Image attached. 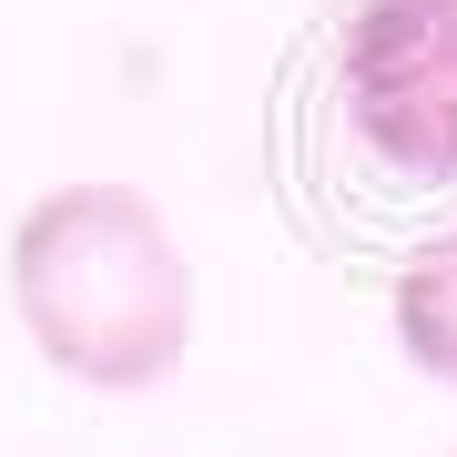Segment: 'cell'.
Instances as JSON below:
<instances>
[{
    "mask_svg": "<svg viewBox=\"0 0 457 457\" xmlns=\"http://www.w3.org/2000/svg\"><path fill=\"white\" fill-rule=\"evenodd\" d=\"M21 336L41 366H62L92 396H143L183 376L194 356V254L173 245L163 204L132 183H51L21 204L11 245H0Z\"/></svg>",
    "mask_w": 457,
    "mask_h": 457,
    "instance_id": "obj_1",
    "label": "cell"
},
{
    "mask_svg": "<svg viewBox=\"0 0 457 457\" xmlns=\"http://www.w3.org/2000/svg\"><path fill=\"white\" fill-rule=\"evenodd\" d=\"M336 92L376 163L457 183V0H345Z\"/></svg>",
    "mask_w": 457,
    "mask_h": 457,
    "instance_id": "obj_2",
    "label": "cell"
},
{
    "mask_svg": "<svg viewBox=\"0 0 457 457\" xmlns=\"http://www.w3.org/2000/svg\"><path fill=\"white\" fill-rule=\"evenodd\" d=\"M386 315H396V345H407V366H417V376H437V386H457V224H447V234H427V245L396 264Z\"/></svg>",
    "mask_w": 457,
    "mask_h": 457,
    "instance_id": "obj_3",
    "label": "cell"
}]
</instances>
